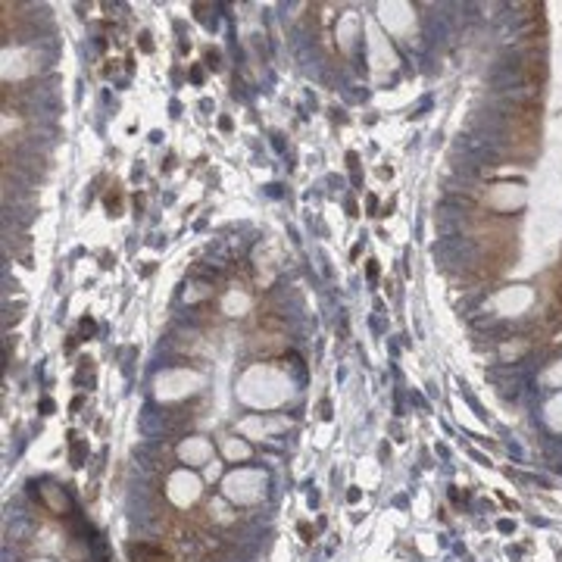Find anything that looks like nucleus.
I'll use <instances>...</instances> for the list:
<instances>
[{
  "mask_svg": "<svg viewBox=\"0 0 562 562\" xmlns=\"http://www.w3.org/2000/svg\"><path fill=\"white\" fill-rule=\"evenodd\" d=\"M132 559L135 562H169L159 547H150V544H135L132 547Z\"/></svg>",
  "mask_w": 562,
  "mask_h": 562,
  "instance_id": "nucleus-1",
  "label": "nucleus"
}]
</instances>
